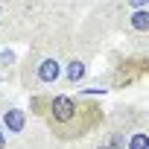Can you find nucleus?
Masks as SVG:
<instances>
[{
	"instance_id": "9",
	"label": "nucleus",
	"mask_w": 149,
	"mask_h": 149,
	"mask_svg": "<svg viewBox=\"0 0 149 149\" xmlns=\"http://www.w3.org/2000/svg\"><path fill=\"white\" fill-rule=\"evenodd\" d=\"M146 6V0H132V9H143Z\"/></svg>"
},
{
	"instance_id": "10",
	"label": "nucleus",
	"mask_w": 149,
	"mask_h": 149,
	"mask_svg": "<svg viewBox=\"0 0 149 149\" xmlns=\"http://www.w3.org/2000/svg\"><path fill=\"white\" fill-rule=\"evenodd\" d=\"M0 15H3V6H0Z\"/></svg>"
},
{
	"instance_id": "3",
	"label": "nucleus",
	"mask_w": 149,
	"mask_h": 149,
	"mask_svg": "<svg viewBox=\"0 0 149 149\" xmlns=\"http://www.w3.org/2000/svg\"><path fill=\"white\" fill-rule=\"evenodd\" d=\"M146 70H149V61H146V56L126 58L123 64H117V67H114V73H111V82H114V88H126V85H132V82H140V79L146 76Z\"/></svg>"
},
{
	"instance_id": "7",
	"label": "nucleus",
	"mask_w": 149,
	"mask_h": 149,
	"mask_svg": "<svg viewBox=\"0 0 149 149\" xmlns=\"http://www.w3.org/2000/svg\"><path fill=\"white\" fill-rule=\"evenodd\" d=\"M126 149H149V137H146V132H143V129L132 132L129 140H126Z\"/></svg>"
},
{
	"instance_id": "4",
	"label": "nucleus",
	"mask_w": 149,
	"mask_h": 149,
	"mask_svg": "<svg viewBox=\"0 0 149 149\" xmlns=\"http://www.w3.org/2000/svg\"><path fill=\"white\" fill-rule=\"evenodd\" d=\"M0 126H3L6 134H21L26 129V111L18 105H6L0 111Z\"/></svg>"
},
{
	"instance_id": "1",
	"label": "nucleus",
	"mask_w": 149,
	"mask_h": 149,
	"mask_svg": "<svg viewBox=\"0 0 149 149\" xmlns=\"http://www.w3.org/2000/svg\"><path fill=\"white\" fill-rule=\"evenodd\" d=\"M29 111L38 117L56 140H85L105 123V108L79 94H29Z\"/></svg>"
},
{
	"instance_id": "8",
	"label": "nucleus",
	"mask_w": 149,
	"mask_h": 149,
	"mask_svg": "<svg viewBox=\"0 0 149 149\" xmlns=\"http://www.w3.org/2000/svg\"><path fill=\"white\" fill-rule=\"evenodd\" d=\"M6 143H9V134L3 132V126H0V149H6Z\"/></svg>"
},
{
	"instance_id": "5",
	"label": "nucleus",
	"mask_w": 149,
	"mask_h": 149,
	"mask_svg": "<svg viewBox=\"0 0 149 149\" xmlns=\"http://www.w3.org/2000/svg\"><path fill=\"white\" fill-rule=\"evenodd\" d=\"M61 70H64L61 76L67 79V85H79V82L88 76V64H85L82 58H70L67 64H61Z\"/></svg>"
},
{
	"instance_id": "2",
	"label": "nucleus",
	"mask_w": 149,
	"mask_h": 149,
	"mask_svg": "<svg viewBox=\"0 0 149 149\" xmlns=\"http://www.w3.org/2000/svg\"><path fill=\"white\" fill-rule=\"evenodd\" d=\"M61 79V61L50 53H41V50H32L26 56V64L21 70V82L26 88L38 85V88H47V85H56Z\"/></svg>"
},
{
	"instance_id": "6",
	"label": "nucleus",
	"mask_w": 149,
	"mask_h": 149,
	"mask_svg": "<svg viewBox=\"0 0 149 149\" xmlns=\"http://www.w3.org/2000/svg\"><path fill=\"white\" fill-rule=\"evenodd\" d=\"M126 29L129 32H137V35H146L149 32V9H132V15L126 18Z\"/></svg>"
}]
</instances>
